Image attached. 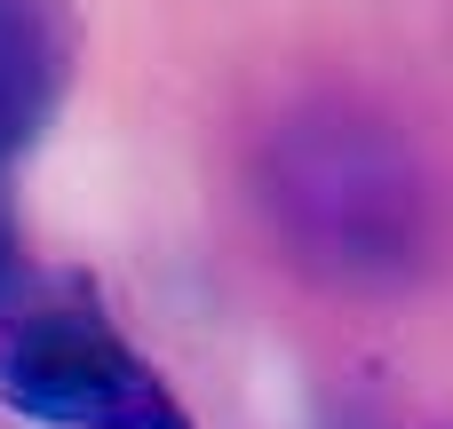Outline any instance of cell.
<instances>
[{
  "instance_id": "1",
  "label": "cell",
  "mask_w": 453,
  "mask_h": 429,
  "mask_svg": "<svg viewBox=\"0 0 453 429\" xmlns=\"http://www.w3.org/2000/svg\"><path fill=\"white\" fill-rule=\"evenodd\" d=\"M271 207L287 239L334 279L414 271V247L430 223L414 151L358 111H319L271 143Z\"/></svg>"
},
{
  "instance_id": "2",
  "label": "cell",
  "mask_w": 453,
  "mask_h": 429,
  "mask_svg": "<svg viewBox=\"0 0 453 429\" xmlns=\"http://www.w3.org/2000/svg\"><path fill=\"white\" fill-rule=\"evenodd\" d=\"M0 406L48 429H191L175 390L80 295L0 318Z\"/></svg>"
},
{
  "instance_id": "3",
  "label": "cell",
  "mask_w": 453,
  "mask_h": 429,
  "mask_svg": "<svg viewBox=\"0 0 453 429\" xmlns=\"http://www.w3.org/2000/svg\"><path fill=\"white\" fill-rule=\"evenodd\" d=\"M80 72V24L64 0H0V175L32 159Z\"/></svg>"
},
{
  "instance_id": "4",
  "label": "cell",
  "mask_w": 453,
  "mask_h": 429,
  "mask_svg": "<svg viewBox=\"0 0 453 429\" xmlns=\"http://www.w3.org/2000/svg\"><path fill=\"white\" fill-rule=\"evenodd\" d=\"M24 295V231H16V207H8V175H0V318L16 310Z\"/></svg>"
},
{
  "instance_id": "5",
  "label": "cell",
  "mask_w": 453,
  "mask_h": 429,
  "mask_svg": "<svg viewBox=\"0 0 453 429\" xmlns=\"http://www.w3.org/2000/svg\"><path fill=\"white\" fill-rule=\"evenodd\" d=\"M438 429H453V422H438Z\"/></svg>"
}]
</instances>
